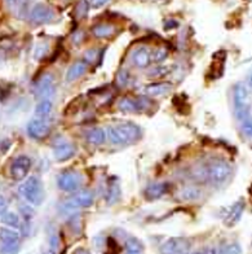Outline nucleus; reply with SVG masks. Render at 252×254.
Returning <instances> with one entry per match:
<instances>
[{
    "label": "nucleus",
    "mask_w": 252,
    "mask_h": 254,
    "mask_svg": "<svg viewBox=\"0 0 252 254\" xmlns=\"http://www.w3.org/2000/svg\"><path fill=\"white\" fill-rule=\"evenodd\" d=\"M143 135V131L135 124H119L115 126L107 127V140L114 145H124L139 140Z\"/></svg>",
    "instance_id": "nucleus-1"
},
{
    "label": "nucleus",
    "mask_w": 252,
    "mask_h": 254,
    "mask_svg": "<svg viewBox=\"0 0 252 254\" xmlns=\"http://www.w3.org/2000/svg\"><path fill=\"white\" fill-rule=\"evenodd\" d=\"M18 190H20V194L22 196L23 200L26 201L27 204H30L31 206H40L46 198L43 182L40 181L38 177L25 178Z\"/></svg>",
    "instance_id": "nucleus-2"
},
{
    "label": "nucleus",
    "mask_w": 252,
    "mask_h": 254,
    "mask_svg": "<svg viewBox=\"0 0 252 254\" xmlns=\"http://www.w3.org/2000/svg\"><path fill=\"white\" fill-rule=\"evenodd\" d=\"M232 175V166L229 162L224 160L213 161L212 164L207 167V179L215 186H222L229 181Z\"/></svg>",
    "instance_id": "nucleus-3"
},
{
    "label": "nucleus",
    "mask_w": 252,
    "mask_h": 254,
    "mask_svg": "<svg viewBox=\"0 0 252 254\" xmlns=\"http://www.w3.org/2000/svg\"><path fill=\"white\" fill-rule=\"evenodd\" d=\"M234 112L239 122H243L250 116V96L247 88L243 84H237L234 87Z\"/></svg>",
    "instance_id": "nucleus-4"
},
{
    "label": "nucleus",
    "mask_w": 252,
    "mask_h": 254,
    "mask_svg": "<svg viewBox=\"0 0 252 254\" xmlns=\"http://www.w3.org/2000/svg\"><path fill=\"white\" fill-rule=\"evenodd\" d=\"M83 177L77 171H63L57 177V186L63 192H75L82 187Z\"/></svg>",
    "instance_id": "nucleus-5"
},
{
    "label": "nucleus",
    "mask_w": 252,
    "mask_h": 254,
    "mask_svg": "<svg viewBox=\"0 0 252 254\" xmlns=\"http://www.w3.org/2000/svg\"><path fill=\"white\" fill-rule=\"evenodd\" d=\"M31 165H33V162H31L30 157H27V156H18V157H16L12 161V164H10V178L16 182H22L30 173Z\"/></svg>",
    "instance_id": "nucleus-6"
},
{
    "label": "nucleus",
    "mask_w": 252,
    "mask_h": 254,
    "mask_svg": "<svg viewBox=\"0 0 252 254\" xmlns=\"http://www.w3.org/2000/svg\"><path fill=\"white\" fill-rule=\"evenodd\" d=\"M160 254H189L190 241L184 238H171L159 248Z\"/></svg>",
    "instance_id": "nucleus-7"
},
{
    "label": "nucleus",
    "mask_w": 252,
    "mask_h": 254,
    "mask_svg": "<svg viewBox=\"0 0 252 254\" xmlns=\"http://www.w3.org/2000/svg\"><path fill=\"white\" fill-rule=\"evenodd\" d=\"M27 135L35 140H43L50 132V125L47 124L44 118H33L26 126Z\"/></svg>",
    "instance_id": "nucleus-8"
},
{
    "label": "nucleus",
    "mask_w": 252,
    "mask_h": 254,
    "mask_svg": "<svg viewBox=\"0 0 252 254\" xmlns=\"http://www.w3.org/2000/svg\"><path fill=\"white\" fill-rule=\"evenodd\" d=\"M54 18V12L52 8L44 4H37L34 5L30 12V20L34 24H48Z\"/></svg>",
    "instance_id": "nucleus-9"
},
{
    "label": "nucleus",
    "mask_w": 252,
    "mask_h": 254,
    "mask_svg": "<svg viewBox=\"0 0 252 254\" xmlns=\"http://www.w3.org/2000/svg\"><path fill=\"white\" fill-rule=\"evenodd\" d=\"M37 95L43 100V99H48L50 100L54 95V84H53V77L50 74H46L40 78V80L37 84Z\"/></svg>",
    "instance_id": "nucleus-10"
},
{
    "label": "nucleus",
    "mask_w": 252,
    "mask_h": 254,
    "mask_svg": "<svg viewBox=\"0 0 252 254\" xmlns=\"http://www.w3.org/2000/svg\"><path fill=\"white\" fill-rule=\"evenodd\" d=\"M93 193L88 190H78L74 192L73 197L69 200V204L74 209H79V207H90L93 204Z\"/></svg>",
    "instance_id": "nucleus-11"
},
{
    "label": "nucleus",
    "mask_w": 252,
    "mask_h": 254,
    "mask_svg": "<svg viewBox=\"0 0 252 254\" xmlns=\"http://www.w3.org/2000/svg\"><path fill=\"white\" fill-rule=\"evenodd\" d=\"M245 201L239 200L237 202L230 206V209L226 213L225 218H224V222L228 227H233V226H236L239 221H241V218L243 215V211H245Z\"/></svg>",
    "instance_id": "nucleus-12"
},
{
    "label": "nucleus",
    "mask_w": 252,
    "mask_h": 254,
    "mask_svg": "<svg viewBox=\"0 0 252 254\" xmlns=\"http://www.w3.org/2000/svg\"><path fill=\"white\" fill-rule=\"evenodd\" d=\"M75 154V147L69 141H60L53 148V157L57 162H63Z\"/></svg>",
    "instance_id": "nucleus-13"
},
{
    "label": "nucleus",
    "mask_w": 252,
    "mask_h": 254,
    "mask_svg": "<svg viewBox=\"0 0 252 254\" xmlns=\"http://www.w3.org/2000/svg\"><path fill=\"white\" fill-rule=\"evenodd\" d=\"M145 105L146 100H144V99L135 100V99H130V97H123L118 104L120 111L124 112V113H136V112L143 111Z\"/></svg>",
    "instance_id": "nucleus-14"
},
{
    "label": "nucleus",
    "mask_w": 252,
    "mask_h": 254,
    "mask_svg": "<svg viewBox=\"0 0 252 254\" xmlns=\"http://www.w3.org/2000/svg\"><path fill=\"white\" fill-rule=\"evenodd\" d=\"M168 188L169 184L164 183V182L150 184V186H148L145 190V197L150 201L158 200V198H160L168 192Z\"/></svg>",
    "instance_id": "nucleus-15"
},
{
    "label": "nucleus",
    "mask_w": 252,
    "mask_h": 254,
    "mask_svg": "<svg viewBox=\"0 0 252 254\" xmlns=\"http://www.w3.org/2000/svg\"><path fill=\"white\" fill-rule=\"evenodd\" d=\"M150 59H151V55H150V51L148 47H139L132 52L133 65L140 67V69L149 66Z\"/></svg>",
    "instance_id": "nucleus-16"
},
{
    "label": "nucleus",
    "mask_w": 252,
    "mask_h": 254,
    "mask_svg": "<svg viewBox=\"0 0 252 254\" xmlns=\"http://www.w3.org/2000/svg\"><path fill=\"white\" fill-rule=\"evenodd\" d=\"M172 90V84L171 83H153V84H146L144 87V94L146 96H163V95L168 94L169 91Z\"/></svg>",
    "instance_id": "nucleus-17"
},
{
    "label": "nucleus",
    "mask_w": 252,
    "mask_h": 254,
    "mask_svg": "<svg viewBox=\"0 0 252 254\" xmlns=\"http://www.w3.org/2000/svg\"><path fill=\"white\" fill-rule=\"evenodd\" d=\"M87 70V63L86 61H78V63L73 64L69 67V70L66 73V80L67 82H74L75 79L80 78L86 73Z\"/></svg>",
    "instance_id": "nucleus-18"
},
{
    "label": "nucleus",
    "mask_w": 252,
    "mask_h": 254,
    "mask_svg": "<svg viewBox=\"0 0 252 254\" xmlns=\"http://www.w3.org/2000/svg\"><path fill=\"white\" fill-rule=\"evenodd\" d=\"M106 140V132L103 128L95 127L92 130L87 132V141L92 145H101Z\"/></svg>",
    "instance_id": "nucleus-19"
},
{
    "label": "nucleus",
    "mask_w": 252,
    "mask_h": 254,
    "mask_svg": "<svg viewBox=\"0 0 252 254\" xmlns=\"http://www.w3.org/2000/svg\"><path fill=\"white\" fill-rule=\"evenodd\" d=\"M53 109V103L52 100H48V99H43L38 103V105L35 107V116L38 118H46L48 117Z\"/></svg>",
    "instance_id": "nucleus-20"
},
{
    "label": "nucleus",
    "mask_w": 252,
    "mask_h": 254,
    "mask_svg": "<svg viewBox=\"0 0 252 254\" xmlns=\"http://www.w3.org/2000/svg\"><path fill=\"white\" fill-rule=\"evenodd\" d=\"M115 31V27L110 24H100L93 26L92 34L96 38H110Z\"/></svg>",
    "instance_id": "nucleus-21"
},
{
    "label": "nucleus",
    "mask_w": 252,
    "mask_h": 254,
    "mask_svg": "<svg viewBox=\"0 0 252 254\" xmlns=\"http://www.w3.org/2000/svg\"><path fill=\"white\" fill-rule=\"evenodd\" d=\"M0 221L1 223L5 224L7 227L10 228H18L21 224V219H20V215L14 213V211H5L3 214V217L0 218Z\"/></svg>",
    "instance_id": "nucleus-22"
},
{
    "label": "nucleus",
    "mask_w": 252,
    "mask_h": 254,
    "mask_svg": "<svg viewBox=\"0 0 252 254\" xmlns=\"http://www.w3.org/2000/svg\"><path fill=\"white\" fill-rule=\"evenodd\" d=\"M0 240L3 243L18 241L20 240V234L10 227H0Z\"/></svg>",
    "instance_id": "nucleus-23"
},
{
    "label": "nucleus",
    "mask_w": 252,
    "mask_h": 254,
    "mask_svg": "<svg viewBox=\"0 0 252 254\" xmlns=\"http://www.w3.org/2000/svg\"><path fill=\"white\" fill-rule=\"evenodd\" d=\"M119 197H120L119 186H118V183H116L115 181H113L109 184V187H107V193H106L107 204L109 205L114 204V202L118 201V198Z\"/></svg>",
    "instance_id": "nucleus-24"
},
{
    "label": "nucleus",
    "mask_w": 252,
    "mask_h": 254,
    "mask_svg": "<svg viewBox=\"0 0 252 254\" xmlns=\"http://www.w3.org/2000/svg\"><path fill=\"white\" fill-rule=\"evenodd\" d=\"M180 197L183 198L184 201L198 200L201 197V190L197 187H192V186L190 187H185L180 192Z\"/></svg>",
    "instance_id": "nucleus-25"
},
{
    "label": "nucleus",
    "mask_w": 252,
    "mask_h": 254,
    "mask_svg": "<svg viewBox=\"0 0 252 254\" xmlns=\"http://www.w3.org/2000/svg\"><path fill=\"white\" fill-rule=\"evenodd\" d=\"M127 254H144V247L141 241L135 238H130L126 241Z\"/></svg>",
    "instance_id": "nucleus-26"
},
{
    "label": "nucleus",
    "mask_w": 252,
    "mask_h": 254,
    "mask_svg": "<svg viewBox=\"0 0 252 254\" xmlns=\"http://www.w3.org/2000/svg\"><path fill=\"white\" fill-rule=\"evenodd\" d=\"M219 254H242V248L238 243H230V244L222 245L220 249H217Z\"/></svg>",
    "instance_id": "nucleus-27"
},
{
    "label": "nucleus",
    "mask_w": 252,
    "mask_h": 254,
    "mask_svg": "<svg viewBox=\"0 0 252 254\" xmlns=\"http://www.w3.org/2000/svg\"><path fill=\"white\" fill-rule=\"evenodd\" d=\"M18 251H20V240L3 243L1 247V254H17Z\"/></svg>",
    "instance_id": "nucleus-28"
},
{
    "label": "nucleus",
    "mask_w": 252,
    "mask_h": 254,
    "mask_svg": "<svg viewBox=\"0 0 252 254\" xmlns=\"http://www.w3.org/2000/svg\"><path fill=\"white\" fill-rule=\"evenodd\" d=\"M87 12H88V1L87 0H79L77 8H75V13L78 17H84L87 16Z\"/></svg>",
    "instance_id": "nucleus-29"
},
{
    "label": "nucleus",
    "mask_w": 252,
    "mask_h": 254,
    "mask_svg": "<svg viewBox=\"0 0 252 254\" xmlns=\"http://www.w3.org/2000/svg\"><path fill=\"white\" fill-rule=\"evenodd\" d=\"M169 71V69L167 66H162V65H158L154 69L150 70V77H164L167 73Z\"/></svg>",
    "instance_id": "nucleus-30"
},
{
    "label": "nucleus",
    "mask_w": 252,
    "mask_h": 254,
    "mask_svg": "<svg viewBox=\"0 0 252 254\" xmlns=\"http://www.w3.org/2000/svg\"><path fill=\"white\" fill-rule=\"evenodd\" d=\"M167 55H168V52H167L166 48H158V50L154 52L153 59L155 63H162V61H164L167 59Z\"/></svg>",
    "instance_id": "nucleus-31"
},
{
    "label": "nucleus",
    "mask_w": 252,
    "mask_h": 254,
    "mask_svg": "<svg viewBox=\"0 0 252 254\" xmlns=\"http://www.w3.org/2000/svg\"><path fill=\"white\" fill-rule=\"evenodd\" d=\"M48 50H50L48 44H39L37 50H35V57H37L38 60H40L42 57H44L48 54Z\"/></svg>",
    "instance_id": "nucleus-32"
},
{
    "label": "nucleus",
    "mask_w": 252,
    "mask_h": 254,
    "mask_svg": "<svg viewBox=\"0 0 252 254\" xmlns=\"http://www.w3.org/2000/svg\"><path fill=\"white\" fill-rule=\"evenodd\" d=\"M242 128L243 132L249 136H252V118L249 117L242 122Z\"/></svg>",
    "instance_id": "nucleus-33"
},
{
    "label": "nucleus",
    "mask_w": 252,
    "mask_h": 254,
    "mask_svg": "<svg viewBox=\"0 0 252 254\" xmlns=\"http://www.w3.org/2000/svg\"><path fill=\"white\" fill-rule=\"evenodd\" d=\"M58 245H60V241H58V236L57 234H52L50 236V249H52L53 252H57L58 249Z\"/></svg>",
    "instance_id": "nucleus-34"
},
{
    "label": "nucleus",
    "mask_w": 252,
    "mask_h": 254,
    "mask_svg": "<svg viewBox=\"0 0 252 254\" xmlns=\"http://www.w3.org/2000/svg\"><path fill=\"white\" fill-rule=\"evenodd\" d=\"M97 52L96 50H88L84 52V59H86V63H93V61L96 60L97 57Z\"/></svg>",
    "instance_id": "nucleus-35"
},
{
    "label": "nucleus",
    "mask_w": 252,
    "mask_h": 254,
    "mask_svg": "<svg viewBox=\"0 0 252 254\" xmlns=\"http://www.w3.org/2000/svg\"><path fill=\"white\" fill-rule=\"evenodd\" d=\"M189 254H219L217 253V249L213 247H207V248H203V249H199V251L193 252V253Z\"/></svg>",
    "instance_id": "nucleus-36"
},
{
    "label": "nucleus",
    "mask_w": 252,
    "mask_h": 254,
    "mask_svg": "<svg viewBox=\"0 0 252 254\" xmlns=\"http://www.w3.org/2000/svg\"><path fill=\"white\" fill-rule=\"evenodd\" d=\"M8 210V201L4 197L3 194H0V218L3 217V214Z\"/></svg>",
    "instance_id": "nucleus-37"
},
{
    "label": "nucleus",
    "mask_w": 252,
    "mask_h": 254,
    "mask_svg": "<svg viewBox=\"0 0 252 254\" xmlns=\"http://www.w3.org/2000/svg\"><path fill=\"white\" fill-rule=\"evenodd\" d=\"M106 3H109V0H91V5H92V8H96V9L103 7Z\"/></svg>",
    "instance_id": "nucleus-38"
},
{
    "label": "nucleus",
    "mask_w": 252,
    "mask_h": 254,
    "mask_svg": "<svg viewBox=\"0 0 252 254\" xmlns=\"http://www.w3.org/2000/svg\"><path fill=\"white\" fill-rule=\"evenodd\" d=\"M118 80H119L120 84H126L128 82V73L127 71H120L119 75H118Z\"/></svg>",
    "instance_id": "nucleus-39"
},
{
    "label": "nucleus",
    "mask_w": 252,
    "mask_h": 254,
    "mask_svg": "<svg viewBox=\"0 0 252 254\" xmlns=\"http://www.w3.org/2000/svg\"><path fill=\"white\" fill-rule=\"evenodd\" d=\"M5 3H7V5L10 9H13V8L18 5V0H5Z\"/></svg>",
    "instance_id": "nucleus-40"
},
{
    "label": "nucleus",
    "mask_w": 252,
    "mask_h": 254,
    "mask_svg": "<svg viewBox=\"0 0 252 254\" xmlns=\"http://www.w3.org/2000/svg\"><path fill=\"white\" fill-rule=\"evenodd\" d=\"M75 254H90L87 251H84V249H79V251H77V253Z\"/></svg>",
    "instance_id": "nucleus-41"
},
{
    "label": "nucleus",
    "mask_w": 252,
    "mask_h": 254,
    "mask_svg": "<svg viewBox=\"0 0 252 254\" xmlns=\"http://www.w3.org/2000/svg\"><path fill=\"white\" fill-rule=\"evenodd\" d=\"M43 254H56V252H53V251H52V249H50V251L44 252Z\"/></svg>",
    "instance_id": "nucleus-42"
},
{
    "label": "nucleus",
    "mask_w": 252,
    "mask_h": 254,
    "mask_svg": "<svg viewBox=\"0 0 252 254\" xmlns=\"http://www.w3.org/2000/svg\"><path fill=\"white\" fill-rule=\"evenodd\" d=\"M250 86L252 87V73H251V77H250Z\"/></svg>",
    "instance_id": "nucleus-43"
},
{
    "label": "nucleus",
    "mask_w": 252,
    "mask_h": 254,
    "mask_svg": "<svg viewBox=\"0 0 252 254\" xmlns=\"http://www.w3.org/2000/svg\"><path fill=\"white\" fill-rule=\"evenodd\" d=\"M0 64H1V56H0Z\"/></svg>",
    "instance_id": "nucleus-44"
}]
</instances>
